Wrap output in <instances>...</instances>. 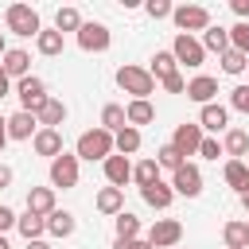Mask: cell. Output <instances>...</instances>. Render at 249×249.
I'll use <instances>...</instances> for the list:
<instances>
[{
  "instance_id": "6da1fadb",
  "label": "cell",
  "mask_w": 249,
  "mask_h": 249,
  "mask_svg": "<svg viewBox=\"0 0 249 249\" xmlns=\"http://www.w3.org/2000/svg\"><path fill=\"white\" fill-rule=\"evenodd\" d=\"M4 23L19 39H39V31H43V19H39V12L31 4H8L4 8Z\"/></svg>"
},
{
  "instance_id": "7a4b0ae2",
  "label": "cell",
  "mask_w": 249,
  "mask_h": 249,
  "mask_svg": "<svg viewBox=\"0 0 249 249\" xmlns=\"http://www.w3.org/2000/svg\"><path fill=\"white\" fill-rule=\"evenodd\" d=\"M117 86L124 93H132V101H148V93H156V78L148 74V66H117Z\"/></svg>"
},
{
  "instance_id": "3957f363",
  "label": "cell",
  "mask_w": 249,
  "mask_h": 249,
  "mask_svg": "<svg viewBox=\"0 0 249 249\" xmlns=\"http://www.w3.org/2000/svg\"><path fill=\"white\" fill-rule=\"evenodd\" d=\"M113 152H117L113 132H105L101 124H97V128H89V132H82V136H78V148H74V156H78V160H89V163H93V160H101V163H105Z\"/></svg>"
},
{
  "instance_id": "277c9868",
  "label": "cell",
  "mask_w": 249,
  "mask_h": 249,
  "mask_svg": "<svg viewBox=\"0 0 249 249\" xmlns=\"http://www.w3.org/2000/svg\"><path fill=\"white\" fill-rule=\"evenodd\" d=\"M16 97H19V109H27V113H39L43 105H47V82L43 78H35V74H27L23 82H16Z\"/></svg>"
},
{
  "instance_id": "5b68a950",
  "label": "cell",
  "mask_w": 249,
  "mask_h": 249,
  "mask_svg": "<svg viewBox=\"0 0 249 249\" xmlns=\"http://www.w3.org/2000/svg\"><path fill=\"white\" fill-rule=\"evenodd\" d=\"M171 19H175V27H179L183 35H195V31H206V27H210V12H206L202 4H183V8L171 12Z\"/></svg>"
},
{
  "instance_id": "8992f818",
  "label": "cell",
  "mask_w": 249,
  "mask_h": 249,
  "mask_svg": "<svg viewBox=\"0 0 249 249\" xmlns=\"http://www.w3.org/2000/svg\"><path fill=\"white\" fill-rule=\"evenodd\" d=\"M171 54H175V62L179 66H202V58H206V47H202V39H195V35H175V43H171Z\"/></svg>"
},
{
  "instance_id": "52a82bcc",
  "label": "cell",
  "mask_w": 249,
  "mask_h": 249,
  "mask_svg": "<svg viewBox=\"0 0 249 249\" xmlns=\"http://www.w3.org/2000/svg\"><path fill=\"white\" fill-rule=\"evenodd\" d=\"M171 148L187 160V156H198V148H202V124L198 121H187V124H175V132H171Z\"/></svg>"
},
{
  "instance_id": "ba28073f",
  "label": "cell",
  "mask_w": 249,
  "mask_h": 249,
  "mask_svg": "<svg viewBox=\"0 0 249 249\" xmlns=\"http://www.w3.org/2000/svg\"><path fill=\"white\" fill-rule=\"evenodd\" d=\"M179 241H183V222H175V218L152 222V230H148V245L152 249H175Z\"/></svg>"
},
{
  "instance_id": "9c48e42d",
  "label": "cell",
  "mask_w": 249,
  "mask_h": 249,
  "mask_svg": "<svg viewBox=\"0 0 249 249\" xmlns=\"http://www.w3.org/2000/svg\"><path fill=\"white\" fill-rule=\"evenodd\" d=\"M78 156H70V152H62L58 160H51V187H62V191H70V187H78Z\"/></svg>"
},
{
  "instance_id": "30bf717a",
  "label": "cell",
  "mask_w": 249,
  "mask_h": 249,
  "mask_svg": "<svg viewBox=\"0 0 249 249\" xmlns=\"http://www.w3.org/2000/svg\"><path fill=\"white\" fill-rule=\"evenodd\" d=\"M171 191L183 198H198L202 195V171L195 163H183L179 171H171Z\"/></svg>"
},
{
  "instance_id": "8fae6325",
  "label": "cell",
  "mask_w": 249,
  "mask_h": 249,
  "mask_svg": "<svg viewBox=\"0 0 249 249\" xmlns=\"http://www.w3.org/2000/svg\"><path fill=\"white\" fill-rule=\"evenodd\" d=\"M109 43H113V35H109L105 23H82V31H78V47L82 51L101 54V51H109Z\"/></svg>"
},
{
  "instance_id": "7c38bea8",
  "label": "cell",
  "mask_w": 249,
  "mask_h": 249,
  "mask_svg": "<svg viewBox=\"0 0 249 249\" xmlns=\"http://www.w3.org/2000/svg\"><path fill=\"white\" fill-rule=\"evenodd\" d=\"M35 132H39V117H35V113L16 109V113L8 117V140H35Z\"/></svg>"
},
{
  "instance_id": "4fadbf2b",
  "label": "cell",
  "mask_w": 249,
  "mask_h": 249,
  "mask_svg": "<svg viewBox=\"0 0 249 249\" xmlns=\"http://www.w3.org/2000/svg\"><path fill=\"white\" fill-rule=\"evenodd\" d=\"M101 167H105L109 187H121V191H124V183L132 179V160H128V156H121V152H113V156H109Z\"/></svg>"
},
{
  "instance_id": "5bb4252c",
  "label": "cell",
  "mask_w": 249,
  "mask_h": 249,
  "mask_svg": "<svg viewBox=\"0 0 249 249\" xmlns=\"http://www.w3.org/2000/svg\"><path fill=\"white\" fill-rule=\"evenodd\" d=\"M0 66H4V74L8 78H16V82H23L27 74H31V54L23 51V47H12L4 58H0Z\"/></svg>"
},
{
  "instance_id": "9a60e30c",
  "label": "cell",
  "mask_w": 249,
  "mask_h": 249,
  "mask_svg": "<svg viewBox=\"0 0 249 249\" xmlns=\"http://www.w3.org/2000/svg\"><path fill=\"white\" fill-rule=\"evenodd\" d=\"M187 97L198 101V105H214V97H218V78H210V74L191 78V82H187Z\"/></svg>"
},
{
  "instance_id": "2e32d148",
  "label": "cell",
  "mask_w": 249,
  "mask_h": 249,
  "mask_svg": "<svg viewBox=\"0 0 249 249\" xmlns=\"http://www.w3.org/2000/svg\"><path fill=\"white\" fill-rule=\"evenodd\" d=\"M198 124L206 128V132H230V109L226 105H202L198 109Z\"/></svg>"
},
{
  "instance_id": "e0dca14e",
  "label": "cell",
  "mask_w": 249,
  "mask_h": 249,
  "mask_svg": "<svg viewBox=\"0 0 249 249\" xmlns=\"http://www.w3.org/2000/svg\"><path fill=\"white\" fill-rule=\"evenodd\" d=\"M31 148H35V156L58 160V156H62V132H58V128H39L35 140H31Z\"/></svg>"
},
{
  "instance_id": "ac0fdd59",
  "label": "cell",
  "mask_w": 249,
  "mask_h": 249,
  "mask_svg": "<svg viewBox=\"0 0 249 249\" xmlns=\"http://www.w3.org/2000/svg\"><path fill=\"white\" fill-rule=\"evenodd\" d=\"M27 210L39 214V218H51L58 206H54V187H31L27 191Z\"/></svg>"
},
{
  "instance_id": "d6986e66",
  "label": "cell",
  "mask_w": 249,
  "mask_h": 249,
  "mask_svg": "<svg viewBox=\"0 0 249 249\" xmlns=\"http://www.w3.org/2000/svg\"><path fill=\"white\" fill-rule=\"evenodd\" d=\"M140 198H144L152 210H167V206L175 202V191H171V183H163V179H160V183L144 187V191H140Z\"/></svg>"
},
{
  "instance_id": "ffe728a7",
  "label": "cell",
  "mask_w": 249,
  "mask_h": 249,
  "mask_svg": "<svg viewBox=\"0 0 249 249\" xmlns=\"http://www.w3.org/2000/svg\"><path fill=\"white\" fill-rule=\"evenodd\" d=\"M93 206H97L101 214L117 218V214L124 210V191H121V187H101V191H97V198H93Z\"/></svg>"
},
{
  "instance_id": "44dd1931",
  "label": "cell",
  "mask_w": 249,
  "mask_h": 249,
  "mask_svg": "<svg viewBox=\"0 0 249 249\" xmlns=\"http://www.w3.org/2000/svg\"><path fill=\"white\" fill-rule=\"evenodd\" d=\"M222 152H226L230 160H245V156H249V132H245V128H230V132L222 136Z\"/></svg>"
},
{
  "instance_id": "7402d4cb",
  "label": "cell",
  "mask_w": 249,
  "mask_h": 249,
  "mask_svg": "<svg viewBox=\"0 0 249 249\" xmlns=\"http://www.w3.org/2000/svg\"><path fill=\"white\" fill-rule=\"evenodd\" d=\"M62 47H66V39H62V31H54V27H43V31H39V39H35V51H39V54H47V58H58V54H62Z\"/></svg>"
},
{
  "instance_id": "603a6c76",
  "label": "cell",
  "mask_w": 249,
  "mask_h": 249,
  "mask_svg": "<svg viewBox=\"0 0 249 249\" xmlns=\"http://www.w3.org/2000/svg\"><path fill=\"white\" fill-rule=\"evenodd\" d=\"M35 117H39V128H58V124L66 121V101H58V97H47V105H43Z\"/></svg>"
},
{
  "instance_id": "cb8c5ba5",
  "label": "cell",
  "mask_w": 249,
  "mask_h": 249,
  "mask_svg": "<svg viewBox=\"0 0 249 249\" xmlns=\"http://www.w3.org/2000/svg\"><path fill=\"white\" fill-rule=\"evenodd\" d=\"M245 245H249V230H245V222H241V218L226 222V226H222V249H245Z\"/></svg>"
},
{
  "instance_id": "d4e9b609",
  "label": "cell",
  "mask_w": 249,
  "mask_h": 249,
  "mask_svg": "<svg viewBox=\"0 0 249 249\" xmlns=\"http://www.w3.org/2000/svg\"><path fill=\"white\" fill-rule=\"evenodd\" d=\"M16 230L23 233V241H43V233H47V218H39V214H19V222H16Z\"/></svg>"
},
{
  "instance_id": "484cf974",
  "label": "cell",
  "mask_w": 249,
  "mask_h": 249,
  "mask_svg": "<svg viewBox=\"0 0 249 249\" xmlns=\"http://www.w3.org/2000/svg\"><path fill=\"white\" fill-rule=\"evenodd\" d=\"M74 230H78V218H74L70 210H54V214L47 218V233H51V237H70Z\"/></svg>"
},
{
  "instance_id": "4316f807",
  "label": "cell",
  "mask_w": 249,
  "mask_h": 249,
  "mask_svg": "<svg viewBox=\"0 0 249 249\" xmlns=\"http://www.w3.org/2000/svg\"><path fill=\"white\" fill-rule=\"evenodd\" d=\"M222 175H226V183L241 195L245 187H249V163L245 160H226V167H222Z\"/></svg>"
},
{
  "instance_id": "83f0119b",
  "label": "cell",
  "mask_w": 249,
  "mask_h": 249,
  "mask_svg": "<svg viewBox=\"0 0 249 249\" xmlns=\"http://www.w3.org/2000/svg\"><path fill=\"white\" fill-rule=\"evenodd\" d=\"M202 47H206V51H214V54L222 58V54L230 51V31H226V27H218V23H210V27L202 31Z\"/></svg>"
},
{
  "instance_id": "f1b7e54d",
  "label": "cell",
  "mask_w": 249,
  "mask_h": 249,
  "mask_svg": "<svg viewBox=\"0 0 249 249\" xmlns=\"http://www.w3.org/2000/svg\"><path fill=\"white\" fill-rule=\"evenodd\" d=\"M175 70H179V62H175V54H171V51H156V54H152V66H148V74H152L156 82L171 78Z\"/></svg>"
},
{
  "instance_id": "f546056e",
  "label": "cell",
  "mask_w": 249,
  "mask_h": 249,
  "mask_svg": "<svg viewBox=\"0 0 249 249\" xmlns=\"http://www.w3.org/2000/svg\"><path fill=\"white\" fill-rule=\"evenodd\" d=\"M82 23H86V19H82V12H78V8H70V4L54 12V31H62V35H66V31H74V35H78V31H82Z\"/></svg>"
},
{
  "instance_id": "4dcf8cb0",
  "label": "cell",
  "mask_w": 249,
  "mask_h": 249,
  "mask_svg": "<svg viewBox=\"0 0 249 249\" xmlns=\"http://www.w3.org/2000/svg\"><path fill=\"white\" fill-rule=\"evenodd\" d=\"M124 117H128L132 128H140V124H152L156 121V109H152V101H128L124 105Z\"/></svg>"
},
{
  "instance_id": "1f68e13d",
  "label": "cell",
  "mask_w": 249,
  "mask_h": 249,
  "mask_svg": "<svg viewBox=\"0 0 249 249\" xmlns=\"http://www.w3.org/2000/svg\"><path fill=\"white\" fill-rule=\"evenodd\" d=\"M132 183L144 191V187H152V183H160V163L156 160H140V163H132Z\"/></svg>"
},
{
  "instance_id": "d6a6232c",
  "label": "cell",
  "mask_w": 249,
  "mask_h": 249,
  "mask_svg": "<svg viewBox=\"0 0 249 249\" xmlns=\"http://www.w3.org/2000/svg\"><path fill=\"white\" fill-rule=\"evenodd\" d=\"M124 124H128V117H124V105H113V101H109V105L101 109V128L117 136V132H121Z\"/></svg>"
},
{
  "instance_id": "836d02e7",
  "label": "cell",
  "mask_w": 249,
  "mask_h": 249,
  "mask_svg": "<svg viewBox=\"0 0 249 249\" xmlns=\"http://www.w3.org/2000/svg\"><path fill=\"white\" fill-rule=\"evenodd\" d=\"M113 144H117V152H121V156H132V152H140V128L124 124V128L113 136Z\"/></svg>"
},
{
  "instance_id": "e575fe53",
  "label": "cell",
  "mask_w": 249,
  "mask_h": 249,
  "mask_svg": "<svg viewBox=\"0 0 249 249\" xmlns=\"http://www.w3.org/2000/svg\"><path fill=\"white\" fill-rule=\"evenodd\" d=\"M113 226H117V237H121V241L140 237V218H136V214H128V210H121V214L113 218Z\"/></svg>"
},
{
  "instance_id": "d590c367",
  "label": "cell",
  "mask_w": 249,
  "mask_h": 249,
  "mask_svg": "<svg viewBox=\"0 0 249 249\" xmlns=\"http://www.w3.org/2000/svg\"><path fill=\"white\" fill-rule=\"evenodd\" d=\"M156 163H160V171H163V167H167V171H179V167H183L187 160H183V156H179V152H175L171 144H163V148L156 152Z\"/></svg>"
},
{
  "instance_id": "8d00e7d4",
  "label": "cell",
  "mask_w": 249,
  "mask_h": 249,
  "mask_svg": "<svg viewBox=\"0 0 249 249\" xmlns=\"http://www.w3.org/2000/svg\"><path fill=\"white\" fill-rule=\"evenodd\" d=\"M245 66H249V54H241V51H233V47L222 54V70H226V74H241Z\"/></svg>"
},
{
  "instance_id": "74e56055",
  "label": "cell",
  "mask_w": 249,
  "mask_h": 249,
  "mask_svg": "<svg viewBox=\"0 0 249 249\" xmlns=\"http://www.w3.org/2000/svg\"><path fill=\"white\" fill-rule=\"evenodd\" d=\"M230 47H233V51H241V54H249V23H241V19H237V23L230 27Z\"/></svg>"
},
{
  "instance_id": "f35d334b",
  "label": "cell",
  "mask_w": 249,
  "mask_h": 249,
  "mask_svg": "<svg viewBox=\"0 0 249 249\" xmlns=\"http://www.w3.org/2000/svg\"><path fill=\"white\" fill-rule=\"evenodd\" d=\"M230 109H237V113L249 117V86H233L230 89Z\"/></svg>"
},
{
  "instance_id": "ab89813d",
  "label": "cell",
  "mask_w": 249,
  "mask_h": 249,
  "mask_svg": "<svg viewBox=\"0 0 249 249\" xmlns=\"http://www.w3.org/2000/svg\"><path fill=\"white\" fill-rule=\"evenodd\" d=\"M144 12H148L152 19H167V16L175 12V8H171L167 0H148V4H144Z\"/></svg>"
},
{
  "instance_id": "60d3db41",
  "label": "cell",
  "mask_w": 249,
  "mask_h": 249,
  "mask_svg": "<svg viewBox=\"0 0 249 249\" xmlns=\"http://www.w3.org/2000/svg\"><path fill=\"white\" fill-rule=\"evenodd\" d=\"M198 156H202V160H218V156H226V152H222V144H218L214 136H202V148H198Z\"/></svg>"
},
{
  "instance_id": "b9f144b4",
  "label": "cell",
  "mask_w": 249,
  "mask_h": 249,
  "mask_svg": "<svg viewBox=\"0 0 249 249\" xmlns=\"http://www.w3.org/2000/svg\"><path fill=\"white\" fill-rule=\"evenodd\" d=\"M160 86H163V89H167V93H187V78H183V74H179V70H175V74H171V78H163V82H160Z\"/></svg>"
},
{
  "instance_id": "7bdbcfd3",
  "label": "cell",
  "mask_w": 249,
  "mask_h": 249,
  "mask_svg": "<svg viewBox=\"0 0 249 249\" xmlns=\"http://www.w3.org/2000/svg\"><path fill=\"white\" fill-rule=\"evenodd\" d=\"M16 222H19V214H16L12 206H0V237H4V233H8Z\"/></svg>"
},
{
  "instance_id": "ee69618b",
  "label": "cell",
  "mask_w": 249,
  "mask_h": 249,
  "mask_svg": "<svg viewBox=\"0 0 249 249\" xmlns=\"http://www.w3.org/2000/svg\"><path fill=\"white\" fill-rule=\"evenodd\" d=\"M113 249H152V245H148V237H132V241H121V237H117Z\"/></svg>"
},
{
  "instance_id": "f6af8a7d",
  "label": "cell",
  "mask_w": 249,
  "mask_h": 249,
  "mask_svg": "<svg viewBox=\"0 0 249 249\" xmlns=\"http://www.w3.org/2000/svg\"><path fill=\"white\" fill-rule=\"evenodd\" d=\"M230 8H233V16L241 23H249V0H230Z\"/></svg>"
},
{
  "instance_id": "bcb514c9",
  "label": "cell",
  "mask_w": 249,
  "mask_h": 249,
  "mask_svg": "<svg viewBox=\"0 0 249 249\" xmlns=\"http://www.w3.org/2000/svg\"><path fill=\"white\" fill-rule=\"evenodd\" d=\"M4 187H12V167H8V163H0V191H4Z\"/></svg>"
},
{
  "instance_id": "7dc6e473",
  "label": "cell",
  "mask_w": 249,
  "mask_h": 249,
  "mask_svg": "<svg viewBox=\"0 0 249 249\" xmlns=\"http://www.w3.org/2000/svg\"><path fill=\"white\" fill-rule=\"evenodd\" d=\"M8 93H12V78H8L4 66H0V97H8Z\"/></svg>"
},
{
  "instance_id": "c3c4849f",
  "label": "cell",
  "mask_w": 249,
  "mask_h": 249,
  "mask_svg": "<svg viewBox=\"0 0 249 249\" xmlns=\"http://www.w3.org/2000/svg\"><path fill=\"white\" fill-rule=\"evenodd\" d=\"M4 144H8V117L0 113V152H4Z\"/></svg>"
},
{
  "instance_id": "681fc988",
  "label": "cell",
  "mask_w": 249,
  "mask_h": 249,
  "mask_svg": "<svg viewBox=\"0 0 249 249\" xmlns=\"http://www.w3.org/2000/svg\"><path fill=\"white\" fill-rule=\"evenodd\" d=\"M237 198H241V206H245V214H249V187H245V191H241Z\"/></svg>"
},
{
  "instance_id": "f907efd6",
  "label": "cell",
  "mask_w": 249,
  "mask_h": 249,
  "mask_svg": "<svg viewBox=\"0 0 249 249\" xmlns=\"http://www.w3.org/2000/svg\"><path fill=\"white\" fill-rule=\"evenodd\" d=\"M27 249H51L47 241H27Z\"/></svg>"
},
{
  "instance_id": "816d5d0a",
  "label": "cell",
  "mask_w": 249,
  "mask_h": 249,
  "mask_svg": "<svg viewBox=\"0 0 249 249\" xmlns=\"http://www.w3.org/2000/svg\"><path fill=\"white\" fill-rule=\"evenodd\" d=\"M8 51H12V47H8V43H4V35H0V58H4Z\"/></svg>"
},
{
  "instance_id": "f5cc1de1",
  "label": "cell",
  "mask_w": 249,
  "mask_h": 249,
  "mask_svg": "<svg viewBox=\"0 0 249 249\" xmlns=\"http://www.w3.org/2000/svg\"><path fill=\"white\" fill-rule=\"evenodd\" d=\"M0 249H12V245H8V241H4V237H0Z\"/></svg>"
},
{
  "instance_id": "db71d44e",
  "label": "cell",
  "mask_w": 249,
  "mask_h": 249,
  "mask_svg": "<svg viewBox=\"0 0 249 249\" xmlns=\"http://www.w3.org/2000/svg\"><path fill=\"white\" fill-rule=\"evenodd\" d=\"M245 230H249V218H245Z\"/></svg>"
},
{
  "instance_id": "11a10c76",
  "label": "cell",
  "mask_w": 249,
  "mask_h": 249,
  "mask_svg": "<svg viewBox=\"0 0 249 249\" xmlns=\"http://www.w3.org/2000/svg\"><path fill=\"white\" fill-rule=\"evenodd\" d=\"M245 163H249V156H245Z\"/></svg>"
},
{
  "instance_id": "9f6ffc18",
  "label": "cell",
  "mask_w": 249,
  "mask_h": 249,
  "mask_svg": "<svg viewBox=\"0 0 249 249\" xmlns=\"http://www.w3.org/2000/svg\"><path fill=\"white\" fill-rule=\"evenodd\" d=\"M175 249H179V245H175Z\"/></svg>"
},
{
  "instance_id": "6f0895ef",
  "label": "cell",
  "mask_w": 249,
  "mask_h": 249,
  "mask_svg": "<svg viewBox=\"0 0 249 249\" xmlns=\"http://www.w3.org/2000/svg\"><path fill=\"white\" fill-rule=\"evenodd\" d=\"M245 249H249V245H245Z\"/></svg>"
}]
</instances>
